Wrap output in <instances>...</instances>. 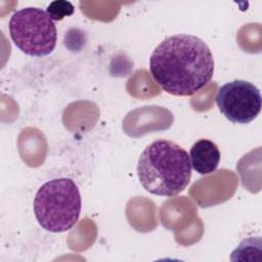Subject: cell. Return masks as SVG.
<instances>
[{"mask_svg":"<svg viewBox=\"0 0 262 262\" xmlns=\"http://www.w3.org/2000/svg\"><path fill=\"white\" fill-rule=\"evenodd\" d=\"M214 66L207 43L188 34L165 38L149 58L154 81L176 96H190L205 87L213 77Z\"/></svg>","mask_w":262,"mask_h":262,"instance_id":"obj_1","label":"cell"},{"mask_svg":"<svg viewBox=\"0 0 262 262\" xmlns=\"http://www.w3.org/2000/svg\"><path fill=\"white\" fill-rule=\"evenodd\" d=\"M137 175L149 193L168 198L177 195L190 182L189 155L172 140L157 139L139 156Z\"/></svg>","mask_w":262,"mask_h":262,"instance_id":"obj_2","label":"cell"},{"mask_svg":"<svg viewBox=\"0 0 262 262\" xmlns=\"http://www.w3.org/2000/svg\"><path fill=\"white\" fill-rule=\"evenodd\" d=\"M38 223L49 232H64L73 228L81 213V194L71 178H56L44 183L34 199Z\"/></svg>","mask_w":262,"mask_h":262,"instance_id":"obj_3","label":"cell"},{"mask_svg":"<svg viewBox=\"0 0 262 262\" xmlns=\"http://www.w3.org/2000/svg\"><path fill=\"white\" fill-rule=\"evenodd\" d=\"M14 45L31 56L50 54L57 41L54 20L47 11L38 7H25L13 12L8 24Z\"/></svg>","mask_w":262,"mask_h":262,"instance_id":"obj_4","label":"cell"},{"mask_svg":"<svg viewBox=\"0 0 262 262\" xmlns=\"http://www.w3.org/2000/svg\"><path fill=\"white\" fill-rule=\"evenodd\" d=\"M216 103L221 114L231 123L248 124L259 115L262 97L260 90L251 82L234 80L218 89Z\"/></svg>","mask_w":262,"mask_h":262,"instance_id":"obj_5","label":"cell"},{"mask_svg":"<svg viewBox=\"0 0 262 262\" xmlns=\"http://www.w3.org/2000/svg\"><path fill=\"white\" fill-rule=\"evenodd\" d=\"M189 160L192 169L201 175L214 172L220 162L218 146L210 139H200L189 150Z\"/></svg>","mask_w":262,"mask_h":262,"instance_id":"obj_6","label":"cell"},{"mask_svg":"<svg viewBox=\"0 0 262 262\" xmlns=\"http://www.w3.org/2000/svg\"><path fill=\"white\" fill-rule=\"evenodd\" d=\"M46 11L53 20H61L66 16H70L74 13V6L69 1L57 0L51 2Z\"/></svg>","mask_w":262,"mask_h":262,"instance_id":"obj_7","label":"cell"}]
</instances>
